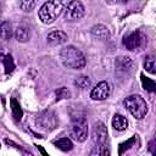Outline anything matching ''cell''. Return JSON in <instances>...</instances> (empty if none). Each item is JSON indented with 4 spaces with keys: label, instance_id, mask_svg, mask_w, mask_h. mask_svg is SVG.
Masks as SVG:
<instances>
[{
    "label": "cell",
    "instance_id": "obj_11",
    "mask_svg": "<svg viewBox=\"0 0 156 156\" xmlns=\"http://www.w3.org/2000/svg\"><path fill=\"white\" fill-rule=\"evenodd\" d=\"M91 35L98 39V40H101V41H106L110 39V30L104 24H96L91 28Z\"/></svg>",
    "mask_w": 156,
    "mask_h": 156
},
{
    "label": "cell",
    "instance_id": "obj_9",
    "mask_svg": "<svg viewBox=\"0 0 156 156\" xmlns=\"http://www.w3.org/2000/svg\"><path fill=\"white\" fill-rule=\"evenodd\" d=\"M111 94V85L110 83L102 80L100 83H98L93 89H91V93H90V98L95 101H102L105 99H107Z\"/></svg>",
    "mask_w": 156,
    "mask_h": 156
},
{
    "label": "cell",
    "instance_id": "obj_5",
    "mask_svg": "<svg viewBox=\"0 0 156 156\" xmlns=\"http://www.w3.org/2000/svg\"><path fill=\"white\" fill-rule=\"evenodd\" d=\"M146 35L140 30L132 32L123 38V45L129 51H140L146 46Z\"/></svg>",
    "mask_w": 156,
    "mask_h": 156
},
{
    "label": "cell",
    "instance_id": "obj_3",
    "mask_svg": "<svg viewBox=\"0 0 156 156\" xmlns=\"http://www.w3.org/2000/svg\"><path fill=\"white\" fill-rule=\"evenodd\" d=\"M69 136L78 141L83 143L88 138V121L84 116H74L71 119L69 127H68Z\"/></svg>",
    "mask_w": 156,
    "mask_h": 156
},
{
    "label": "cell",
    "instance_id": "obj_19",
    "mask_svg": "<svg viewBox=\"0 0 156 156\" xmlns=\"http://www.w3.org/2000/svg\"><path fill=\"white\" fill-rule=\"evenodd\" d=\"M12 37V27L7 21H4L1 23V38L4 40H9Z\"/></svg>",
    "mask_w": 156,
    "mask_h": 156
},
{
    "label": "cell",
    "instance_id": "obj_1",
    "mask_svg": "<svg viewBox=\"0 0 156 156\" xmlns=\"http://www.w3.org/2000/svg\"><path fill=\"white\" fill-rule=\"evenodd\" d=\"M73 0H49L46 1L39 9V12H38L39 20L45 24L54 23L58 18V16L62 13V11L66 10V7Z\"/></svg>",
    "mask_w": 156,
    "mask_h": 156
},
{
    "label": "cell",
    "instance_id": "obj_26",
    "mask_svg": "<svg viewBox=\"0 0 156 156\" xmlns=\"http://www.w3.org/2000/svg\"><path fill=\"white\" fill-rule=\"evenodd\" d=\"M37 147H38V150H39V151H40L43 155H46V151H45V150H44L41 146H37Z\"/></svg>",
    "mask_w": 156,
    "mask_h": 156
},
{
    "label": "cell",
    "instance_id": "obj_7",
    "mask_svg": "<svg viewBox=\"0 0 156 156\" xmlns=\"http://www.w3.org/2000/svg\"><path fill=\"white\" fill-rule=\"evenodd\" d=\"M35 123H37L38 128H40L43 130H52L57 126V118L52 111L48 110V111H43L41 113L38 115Z\"/></svg>",
    "mask_w": 156,
    "mask_h": 156
},
{
    "label": "cell",
    "instance_id": "obj_6",
    "mask_svg": "<svg viewBox=\"0 0 156 156\" xmlns=\"http://www.w3.org/2000/svg\"><path fill=\"white\" fill-rule=\"evenodd\" d=\"M107 136H108V133H107L106 126L101 121L95 122L93 124V128H91V140L95 144V147H100V146L106 145Z\"/></svg>",
    "mask_w": 156,
    "mask_h": 156
},
{
    "label": "cell",
    "instance_id": "obj_15",
    "mask_svg": "<svg viewBox=\"0 0 156 156\" xmlns=\"http://www.w3.org/2000/svg\"><path fill=\"white\" fill-rule=\"evenodd\" d=\"M54 145L57 149H60L61 151H65V152L71 151L73 149V143L69 138H60L57 140H54Z\"/></svg>",
    "mask_w": 156,
    "mask_h": 156
},
{
    "label": "cell",
    "instance_id": "obj_13",
    "mask_svg": "<svg viewBox=\"0 0 156 156\" xmlns=\"http://www.w3.org/2000/svg\"><path fill=\"white\" fill-rule=\"evenodd\" d=\"M15 37L17 39V41L20 43H26L29 40L30 38V29L27 27V26H18L16 28V32H15Z\"/></svg>",
    "mask_w": 156,
    "mask_h": 156
},
{
    "label": "cell",
    "instance_id": "obj_21",
    "mask_svg": "<svg viewBox=\"0 0 156 156\" xmlns=\"http://www.w3.org/2000/svg\"><path fill=\"white\" fill-rule=\"evenodd\" d=\"M37 5V0H21L20 1V7L24 12H30Z\"/></svg>",
    "mask_w": 156,
    "mask_h": 156
},
{
    "label": "cell",
    "instance_id": "obj_27",
    "mask_svg": "<svg viewBox=\"0 0 156 156\" xmlns=\"http://www.w3.org/2000/svg\"><path fill=\"white\" fill-rule=\"evenodd\" d=\"M105 1H106L107 4H116L118 0H105Z\"/></svg>",
    "mask_w": 156,
    "mask_h": 156
},
{
    "label": "cell",
    "instance_id": "obj_2",
    "mask_svg": "<svg viewBox=\"0 0 156 156\" xmlns=\"http://www.w3.org/2000/svg\"><path fill=\"white\" fill-rule=\"evenodd\" d=\"M60 58L65 67H67L69 69H76V71L83 69L85 66V62H87L83 52L73 45H68V46H65L63 49H61Z\"/></svg>",
    "mask_w": 156,
    "mask_h": 156
},
{
    "label": "cell",
    "instance_id": "obj_4",
    "mask_svg": "<svg viewBox=\"0 0 156 156\" xmlns=\"http://www.w3.org/2000/svg\"><path fill=\"white\" fill-rule=\"evenodd\" d=\"M124 107L130 112V115L136 119H143L147 113V105L144 98L140 95H130L124 99Z\"/></svg>",
    "mask_w": 156,
    "mask_h": 156
},
{
    "label": "cell",
    "instance_id": "obj_22",
    "mask_svg": "<svg viewBox=\"0 0 156 156\" xmlns=\"http://www.w3.org/2000/svg\"><path fill=\"white\" fill-rule=\"evenodd\" d=\"M74 84H76L78 88L85 89V88L90 87V79H89L88 77H85V76H82V77H79V78H77V79L74 80Z\"/></svg>",
    "mask_w": 156,
    "mask_h": 156
},
{
    "label": "cell",
    "instance_id": "obj_24",
    "mask_svg": "<svg viewBox=\"0 0 156 156\" xmlns=\"http://www.w3.org/2000/svg\"><path fill=\"white\" fill-rule=\"evenodd\" d=\"M56 100L58 101V100H62V99H67V98H69V91H68V89L67 88H65V87H62V88H60L58 90H56Z\"/></svg>",
    "mask_w": 156,
    "mask_h": 156
},
{
    "label": "cell",
    "instance_id": "obj_18",
    "mask_svg": "<svg viewBox=\"0 0 156 156\" xmlns=\"http://www.w3.org/2000/svg\"><path fill=\"white\" fill-rule=\"evenodd\" d=\"M11 110H12V115H13L16 121H21L23 112H22V108L20 106V102L16 100V98H12L11 99Z\"/></svg>",
    "mask_w": 156,
    "mask_h": 156
},
{
    "label": "cell",
    "instance_id": "obj_12",
    "mask_svg": "<svg viewBox=\"0 0 156 156\" xmlns=\"http://www.w3.org/2000/svg\"><path fill=\"white\" fill-rule=\"evenodd\" d=\"M115 66L119 72H130L133 68V60L129 56H119L116 58Z\"/></svg>",
    "mask_w": 156,
    "mask_h": 156
},
{
    "label": "cell",
    "instance_id": "obj_17",
    "mask_svg": "<svg viewBox=\"0 0 156 156\" xmlns=\"http://www.w3.org/2000/svg\"><path fill=\"white\" fill-rule=\"evenodd\" d=\"M1 61H2V65H4V68H5V73L6 74H10L13 72L15 69V62H13V58L11 55H4L1 54Z\"/></svg>",
    "mask_w": 156,
    "mask_h": 156
},
{
    "label": "cell",
    "instance_id": "obj_25",
    "mask_svg": "<svg viewBox=\"0 0 156 156\" xmlns=\"http://www.w3.org/2000/svg\"><path fill=\"white\" fill-rule=\"evenodd\" d=\"M150 151H151V154H154V155H156V140H154V141H151L150 143Z\"/></svg>",
    "mask_w": 156,
    "mask_h": 156
},
{
    "label": "cell",
    "instance_id": "obj_23",
    "mask_svg": "<svg viewBox=\"0 0 156 156\" xmlns=\"http://www.w3.org/2000/svg\"><path fill=\"white\" fill-rule=\"evenodd\" d=\"M136 135H134V136H132L129 140H127L126 143H122L121 145H119V154L122 155L123 152H124V150H127V149H129L130 146H134V143H135V138Z\"/></svg>",
    "mask_w": 156,
    "mask_h": 156
},
{
    "label": "cell",
    "instance_id": "obj_10",
    "mask_svg": "<svg viewBox=\"0 0 156 156\" xmlns=\"http://www.w3.org/2000/svg\"><path fill=\"white\" fill-rule=\"evenodd\" d=\"M46 40L50 46H58L67 41V34L62 30H54L48 34Z\"/></svg>",
    "mask_w": 156,
    "mask_h": 156
},
{
    "label": "cell",
    "instance_id": "obj_20",
    "mask_svg": "<svg viewBox=\"0 0 156 156\" xmlns=\"http://www.w3.org/2000/svg\"><path fill=\"white\" fill-rule=\"evenodd\" d=\"M141 77V84H143V88L150 93H155L156 91V83L154 80H151L150 78H146L144 74L140 76Z\"/></svg>",
    "mask_w": 156,
    "mask_h": 156
},
{
    "label": "cell",
    "instance_id": "obj_16",
    "mask_svg": "<svg viewBox=\"0 0 156 156\" xmlns=\"http://www.w3.org/2000/svg\"><path fill=\"white\" fill-rule=\"evenodd\" d=\"M144 68L151 74H156V54H150L145 57Z\"/></svg>",
    "mask_w": 156,
    "mask_h": 156
},
{
    "label": "cell",
    "instance_id": "obj_8",
    "mask_svg": "<svg viewBox=\"0 0 156 156\" xmlns=\"http://www.w3.org/2000/svg\"><path fill=\"white\" fill-rule=\"evenodd\" d=\"M84 5L78 0H73L65 10V18L67 21H78L84 17Z\"/></svg>",
    "mask_w": 156,
    "mask_h": 156
},
{
    "label": "cell",
    "instance_id": "obj_14",
    "mask_svg": "<svg viewBox=\"0 0 156 156\" xmlns=\"http://www.w3.org/2000/svg\"><path fill=\"white\" fill-rule=\"evenodd\" d=\"M112 127H113L116 130H118V132H123V130H126L127 127H128V121H127V118H126L124 116L116 113V115L112 117Z\"/></svg>",
    "mask_w": 156,
    "mask_h": 156
}]
</instances>
